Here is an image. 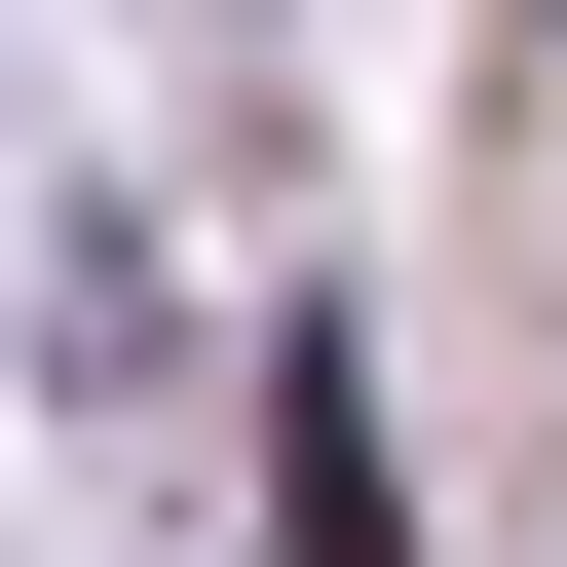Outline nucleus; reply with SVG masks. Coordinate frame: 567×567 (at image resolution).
Listing matches in <instances>:
<instances>
[{"label":"nucleus","mask_w":567,"mask_h":567,"mask_svg":"<svg viewBox=\"0 0 567 567\" xmlns=\"http://www.w3.org/2000/svg\"><path fill=\"white\" fill-rule=\"evenodd\" d=\"M265 567H416V492H379V341H265Z\"/></svg>","instance_id":"obj_1"}]
</instances>
